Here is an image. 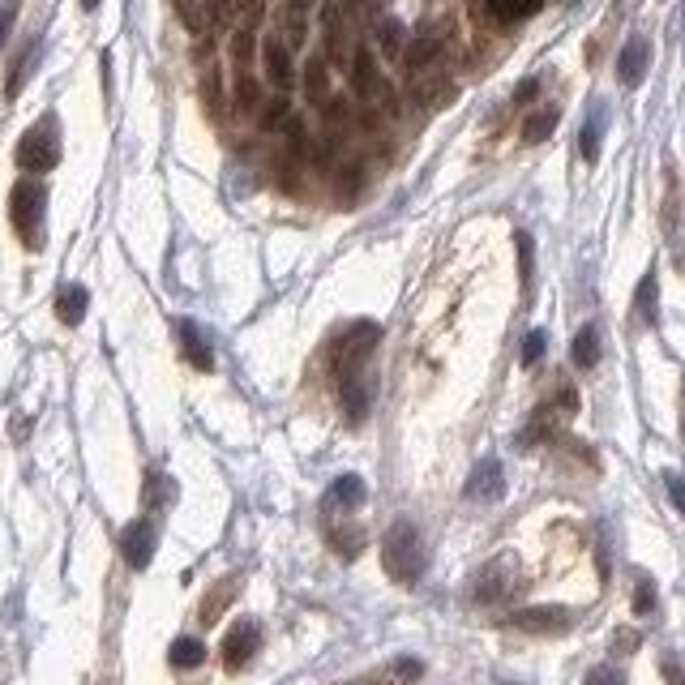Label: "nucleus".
<instances>
[{
	"label": "nucleus",
	"mask_w": 685,
	"mask_h": 685,
	"mask_svg": "<svg viewBox=\"0 0 685 685\" xmlns=\"http://www.w3.org/2000/svg\"><path fill=\"white\" fill-rule=\"evenodd\" d=\"M382 566H386V574L394 578V583H403V587L420 583L424 566H429V553H424V540H420L416 523L399 519V523L386 531V540H382Z\"/></svg>",
	"instance_id": "obj_1"
},
{
	"label": "nucleus",
	"mask_w": 685,
	"mask_h": 685,
	"mask_svg": "<svg viewBox=\"0 0 685 685\" xmlns=\"http://www.w3.org/2000/svg\"><path fill=\"white\" fill-rule=\"evenodd\" d=\"M43 210H48V189L39 185V180H18L9 193V219L18 227L22 245L39 249L43 240Z\"/></svg>",
	"instance_id": "obj_2"
},
{
	"label": "nucleus",
	"mask_w": 685,
	"mask_h": 685,
	"mask_svg": "<svg viewBox=\"0 0 685 685\" xmlns=\"http://www.w3.org/2000/svg\"><path fill=\"white\" fill-rule=\"evenodd\" d=\"M317 26H322V56L330 60V69L347 73V65H352V52L360 35L352 30V18H347L343 5H322L317 9Z\"/></svg>",
	"instance_id": "obj_3"
},
{
	"label": "nucleus",
	"mask_w": 685,
	"mask_h": 685,
	"mask_svg": "<svg viewBox=\"0 0 685 685\" xmlns=\"http://www.w3.org/2000/svg\"><path fill=\"white\" fill-rule=\"evenodd\" d=\"M56 163H60V129H56V116H43L35 129L22 133L18 167L30 172V176H43V172H52Z\"/></svg>",
	"instance_id": "obj_4"
},
{
	"label": "nucleus",
	"mask_w": 685,
	"mask_h": 685,
	"mask_svg": "<svg viewBox=\"0 0 685 685\" xmlns=\"http://www.w3.org/2000/svg\"><path fill=\"white\" fill-rule=\"evenodd\" d=\"M262 78L266 86L274 90V95H292L296 90V52H292V43H287L279 30H270V35L262 39Z\"/></svg>",
	"instance_id": "obj_5"
},
{
	"label": "nucleus",
	"mask_w": 685,
	"mask_h": 685,
	"mask_svg": "<svg viewBox=\"0 0 685 685\" xmlns=\"http://www.w3.org/2000/svg\"><path fill=\"white\" fill-rule=\"evenodd\" d=\"M377 339H382V326L356 322L339 343H334V356H330V360H334V373H339V377H347V373H364V360H369V352H373Z\"/></svg>",
	"instance_id": "obj_6"
},
{
	"label": "nucleus",
	"mask_w": 685,
	"mask_h": 685,
	"mask_svg": "<svg viewBox=\"0 0 685 685\" xmlns=\"http://www.w3.org/2000/svg\"><path fill=\"white\" fill-rule=\"evenodd\" d=\"M407 99L416 103L420 112H437L454 99V82L446 78V69H420L407 73Z\"/></svg>",
	"instance_id": "obj_7"
},
{
	"label": "nucleus",
	"mask_w": 685,
	"mask_h": 685,
	"mask_svg": "<svg viewBox=\"0 0 685 685\" xmlns=\"http://www.w3.org/2000/svg\"><path fill=\"white\" fill-rule=\"evenodd\" d=\"M510 626H519L527 634H561L574 626V613L561 604H540V608H523V613L510 617Z\"/></svg>",
	"instance_id": "obj_8"
},
{
	"label": "nucleus",
	"mask_w": 685,
	"mask_h": 685,
	"mask_svg": "<svg viewBox=\"0 0 685 685\" xmlns=\"http://www.w3.org/2000/svg\"><path fill=\"white\" fill-rule=\"evenodd\" d=\"M155 540H159L155 523H150V519H133L125 527V536H120V553H125V561L133 570H146L150 557H155Z\"/></svg>",
	"instance_id": "obj_9"
},
{
	"label": "nucleus",
	"mask_w": 685,
	"mask_h": 685,
	"mask_svg": "<svg viewBox=\"0 0 685 685\" xmlns=\"http://www.w3.org/2000/svg\"><path fill=\"white\" fill-rule=\"evenodd\" d=\"M257 647H262V630H257L253 621H236L223 638V664L236 673V668H245L257 656Z\"/></svg>",
	"instance_id": "obj_10"
},
{
	"label": "nucleus",
	"mask_w": 685,
	"mask_h": 685,
	"mask_svg": "<svg viewBox=\"0 0 685 685\" xmlns=\"http://www.w3.org/2000/svg\"><path fill=\"white\" fill-rule=\"evenodd\" d=\"M300 90H304V99H309L317 112H322L326 103L334 99V86H330V60H326L322 52H313L309 60H304V69H300Z\"/></svg>",
	"instance_id": "obj_11"
},
{
	"label": "nucleus",
	"mask_w": 685,
	"mask_h": 685,
	"mask_svg": "<svg viewBox=\"0 0 685 685\" xmlns=\"http://www.w3.org/2000/svg\"><path fill=\"white\" fill-rule=\"evenodd\" d=\"M647 69H651V43L643 35L626 39V48H621V56H617V82L626 90H634V86H643Z\"/></svg>",
	"instance_id": "obj_12"
},
{
	"label": "nucleus",
	"mask_w": 685,
	"mask_h": 685,
	"mask_svg": "<svg viewBox=\"0 0 685 685\" xmlns=\"http://www.w3.org/2000/svg\"><path fill=\"white\" fill-rule=\"evenodd\" d=\"M463 493L471 501H501V493H506V471H501V459H480L476 467H471Z\"/></svg>",
	"instance_id": "obj_13"
},
{
	"label": "nucleus",
	"mask_w": 685,
	"mask_h": 685,
	"mask_svg": "<svg viewBox=\"0 0 685 685\" xmlns=\"http://www.w3.org/2000/svg\"><path fill=\"white\" fill-rule=\"evenodd\" d=\"M373 48H377V56H386V60H394V65H403V52H407V26L399 22V18H390V13H382L373 26Z\"/></svg>",
	"instance_id": "obj_14"
},
{
	"label": "nucleus",
	"mask_w": 685,
	"mask_h": 685,
	"mask_svg": "<svg viewBox=\"0 0 685 685\" xmlns=\"http://www.w3.org/2000/svg\"><path fill=\"white\" fill-rule=\"evenodd\" d=\"M266 78H257L253 69H236L232 73V108L240 116H257L262 112V103H266V90H262Z\"/></svg>",
	"instance_id": "obj_15"
},
{
	"label": "nucleus",
	"mask_w": 685,
	"mask_h": 685,
	"mask_svg": "<svg viewBox=\"0 0 685 685\" xmlns=\"http://www.w3.org/2000/svg\"><path fill=\"white\" fill-rule=\"evenodd\" d=\"M309 13H313V0H283L279 9V35L292 43V52L304 48V39H309Z\"/></svg>",
	"instance_id": "obj_16"
},
{
	"label": "nucleus",
	"mask_w": 685,
	"mask_h": 685,
	"mask_svg": "<svg viewBox=\"0 0 685 685\" xmlns=\"http://www.w3.org/2000/svg\"><path fill=\"white\" fill-rule=\"evenodd\" d=\"M510 591V566L506 561H489L480 574H476V587H471V596H476L480 604H489V600H501Z\"/></svg>",
	"instance_id": "obj_17"
},
{
	"label": "nucleus",
	"mask_w": 685,
	"mask_h": 685,
	"mask_svg": "<svg viewBox=\"0 0 685 685\" xmlns=\"http://www.w3.org/2000/svg\"><path fill=\"white\" fill-rule=\"evenodd\" d=\"M339 399H343V411H347V420H352V424H360L364 416H369V390H364V373L339 377Z\"/></svg>",
	"instance_id": "obj_18"
},
{
	"label": "nucleus",
	"mask_w": 685,
	"mask_h": 685,
	"mask_svg": "<svg viewBox=\"0 0 685 685\" xmlns=\"http://www.w3.org/2000/svg\"><path fill=\"white\" fill-rule=\"evenodd\" d=\"M604 129H608V108H604V103H596V108L587 112L583 133H578V150H583V159H587V163H596V159H600Z\"/></svg>",
	"instance_id": "obj_19"
},
{
	"label": "nucleus",
	"mask_w": 685,
	"mask_h": 685,
	"mask_svg": "<svg viewBox=\"0 0 685 685\" xmlns=\"http://www.w3.org/2000/svg\"><path fill=\"white\" fill-rule=\"evenodd\" d=\"M364 497H369V489H364V480L360 476H339L330 484V497H326V506H334V510H356V506H364Z\"/></svg>",
	"instance_id": "obj_20"
},
{
	"label": "nucleus",
	"mask_w": 685,
	"mask_h": 685,
	"mask_svg": "<svg viewBox=\"0 0 685 685\" xmlns=\"http://www.w3.org/2000/svg\"><path fill=\"white\" fill-rule=\"evenodd\" d=\"M180 343H185V356H189V364L193 369H202V373H210L215 369V356H210V343L202 339V330H197V322H180Z\"/></svg>",
	"instance_id": "obj_21"
},
{
	"label": "nucleus",
	"mask_w": 685,
	"mask_h": 685,
	"mask_svg": "<svg viewBox=\"0 0 685 685\" xmlns=\"http://www.w3.org/2000/svg\"><path fill=\"white\" fill-rule=\"evenodd\" d=\"M86 309H90V292H86L82 283H69L65 292L56 296V317H60L65 326H78L82 317H86Z\"/></svg>",
	"instance_id": "obj_22"
},
{
	"label": "nucleus",
	"mask_w": 685,
	"mask_h": 685,
	"mask_svg": "<svg viewBox=\"0 0 685 685\" xmlns=\"http://www.w3.org/2000/svg\"><path fill=\"white\" fill-rule=\"evenodd\" d=\"M544 5V0H484V9H489V18L501 22V26H514V22H523L531 18Z\"/></svg>",
	"instance_id": "obj_23"
},
{
	"label": "nucleus",
	"mask_w": 685,
	"mask_h": 685,
	"mask_svg": "<svg viewBox=\"0 0 685 685\" xmlns=\"http://www.w3.org/2000/svg\"><path fill=\"white\" fill-rule=\"evenodd\" d=\"M570 360L578 364V369H596V364H600V330L596 326H583V330L574 334Z\"/></svg>",
	"instance_id": "obj_24"
},
{
	"label": "nucleus",
	"mask_w": 685,
	"mask_h": 685,
	"mask_svg": "<svg viewBox=\"0 0 685 685\" xmlns=\"http://www.w3.org/2000/svg\"><path fill=\"white\" fill-rule=\"evenodd\" d=\"M634 313L643 317L647 326L660 322V283H656V274H643V283H638V292H634Z\"/></svg>",
	"instance_id": "obj_25"
},
{
	"label": "nucleus",
	"mask_w": 685,
	"mask_h": 685,
	"mask_svg": "<svg viewBox=\"0 0 685 685\" xmlns=\"http://www.w3.org/2000/svg\"><path fill=\"white\" fill-rule=\"evenodd\" d=\"M557 120H561V112H557V108H540V112H531V116L523 120V142H527V146L548 142V137H553V129H557Z\"/></svg>",
	"instance_id": "obj_26"
},
{
	"label": "nucleus",
	"mask_w": 685,
	"mask_h": 685,
	"mask_svg": "<svg viewBox=\"0 0 685 685\" xmlns=\"http://www.w3.org/2000/svg\"><path fill=\"white\" fill-rule=\"evenodd\" d=\"M287 120H292V103H287V95H270L262 103V112H257V125H262L266 133H283Z\"/></svg>",
	"instance_id": "obj_27"
},
{
	"label": "nucleus",
	"mask_w": 685,
	"mask_h": 685,
	"mask_svg": "<svg viewBox=\"0 0 685 685\" xmlns=\"http://www.w3.org/2000/svg\"><path fill=\"white\" fill-rule=\"evenodd\" d=\"M167 660H172V668H197V664H202L206 660V643H202V638H176V643H172V651H167Z\"/></svg>",
	"instance_id": "obj_28"
},
{
	"label": "nucleus",
	"mask_w": 685,
	"mask_h": 685,
	"mask_svg": "<svg viewBox=\"0 0 685 685\" xmlns=\"http://www.w3.org/2000/svg\"><path fill=\"white\" fill-rule=\"evenodd\" d=\"M35 65H39V43H30V48L18 56V65L9 69V86H5L9 99H18V90L26 86V78H30V69H35Z\"/></svg>",
	"instance_id": "obj_29"
},
{
	"label": "nucleus",
	"mask_w": 685,
	"mask_h": 685,
	"mask_svg": "<svg viewBox=\"0 0 685 685\" xmlns=\"http://www.w3.org/2000/svg\"><path fill=\"white\" fill-rule=\"evenodd\" d=\"M176 13L193 35H206L210 30V13H206V0H176Z\"/></svg>",
	"instance_id": "obj_30"
},
{
	"label": "nucleus",
	"mask_w": 685,
	"mask_h": 685,
	"mask_svg": "<svg viewBox=\"0 0 685 685\" xmlns=\"http://www.w3.org/2000/svg\"><path fill=\"white\" fill-rule=\"evenodd\" d=\"M634 613H638V617L656 613V587H651V578H647V574L638 578V587H634Z\"/></svg>",
	"instance_id": "obj_31"
},
{
	"label": "nucleus",
	"mask_w": 685,
	"mask_h": 685,
	"mask_svg": "<svg viewBox=\"0 0 685 685\" xmlns=\"http://www.w3.org/2000/svg\"><path fill=\"white\" fill-rule=\"evenodd\" d=\"M544 347H548V334L544 330H531L527 339H523V364H527V369L544 360Z\"/></svg>",
	"instance_id": "obj_32"
},
{
	"label": "nucleus",
	"mask_w": 685,
	"mask_h": 685,
	"mask_svg": "<svg viewBox=\"0 0 685 685\" xmlns=\"http://www.w3.org/2000/svg\"><path fill=\"white\" fill-rule=\"evenodd\" d=\"M587 685H626V673L617 664H596L587 673Z\"/></svg>",
	"instance_id": "obj_33"
},
{
	"label": "nucleus",
	"mask_w": 685,
	"mask_h": 685,
	"mask_svg": "<svg viewBox=\"0 0 685 685\" xmlns=\"http://www.w3.org/2000/svg\"><path fill=\"white\" fill-rule=\"evenodd\" d=\"M664 489H668V497H673L677 514H685V476H681V471H668V476H664Z\"/></svg>",
	"instance_id": "obj_34"
},
{
	"label": "nucleus",
	"mask_w": 685,
	"mask_h": 685,
	"mask_svg": "<svg viewBox=\"0 0 685 685\" xmlns=\"http://www.w3.org/2000/svg\"><path fill=\"white\" fill-rule=\"evenodd\" d=\"M334 544H339V553H343V557H352L356 548L364 544V536H360V531H334Z\"/></svg>",
	"instance_id": "obj_35"
},
{
	"label": "nucleus",
	"mask_w": 685,
	"mask_h": 685,
	"mask_svg": "<svg viewBox=\"0 0 685 685\" xmlns=\"http://www.w3.org/2000/svg\"><path fill=\"white\" fill-rule=\"evenodd\" d=\"M519 274L523 287H531V236H519Z\"/></svg>",
	"instance_id": "obj_36"
},
{
	"label": "nucleus",
	"mask_w": 685,
	"mask_h": 685,
	"mask_svg": "<svg viewBox=\"0 0 685 685\" xmlns=\"http://www.w3.org/2000/svg\"><path fill=\"white\" fill-rule=\"evenodd\" d=\"M13 18H18V5L0 9V48H5V39H9V30H13Z\"/></svg>",
	"instance_id": "obj_37"
},
{
	"label": "nucleus",
	"mask_w": 685,
	"mask_h": 685,
	"mask_svg": "<svg viewBox=\"0 0 685 685\" xmlns=\"http://www.w3.org/2000/svg\"><path fill=\"white\" fill-rule=\"evenodd\" d=\"M536 95H540V78H527V82H519V90H514V103H527Z\"/></svg>",
	"instance_id": "obj_38"
},
{
	"label": "nucleus",
	"mask_w": 685,
	"mask_h": 685,
	"mask_svg": "<svg viewBox=\"0 0 685 685\" xmlns=\"http://www.w3.org/2000/svg\"><path fill=\"white\" fill-rule=\"evenodd\" d=\"M664 677H668V681H673V685H685V673H681V664H677L673 656H668V660H664Z\"/></svg>",
	"instance_id": "obj_39"
},
{
	"label": "nucleus",
	"mask_w": 685,
	"mask_h": 685,
	"mask_svg": "<svg viewBox=\"0 0 685 685\" xmlns=\"http://www.w3.org/2000/svg\"><path fill=\"white\" fill-rule=\"evenodd\" d=\"M617 647H638V634H617Z\"/></svg>",
	"instance_id": "obj_40"
},
{
	"label": "nucleus",
	"mask_w": 685,
	"mask_h": 685,
	"mask_svg": "<svg viewBox=\"0 0 685 685\" xmlns=\"http://www.w3.org/2000/svg\"><path fill=\"white\" fill-rule=\"evenodd\" d=\"M99 5H103V0H82V9H86V13H95Z\"/></svg>",
	"instance_id": "obj_41"
}]
</instances>
